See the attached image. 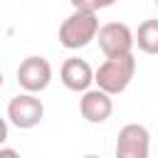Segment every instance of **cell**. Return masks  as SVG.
Here are the masks:
<instances>
[{
  "instance_id": "cell-1",
  "label": "cell",
  "mask_w": 158,
  "mask_h": 158,
  "mask_svg": "<svg viewBox=\"0 0 158 158\" xmlns=\"http://www.w3.org/2000/svg\"><path fill=\"white\" fill-rule=\"evenodd\" d=\"M133 74H136V59L131 52L118 54V57H106V62L99 64V69L94 72V84L109 91L111 96H116L128 89Z\"/></svg>"
},
{
  "instance_id": "cell-2",
  "label": "cell",
  "mask_w": 158,
  "mask_h": 158,
  "mask_svg": "<svg viewBox=\"0 0 158 158\" xmlns=\"http://www.w3.org/2000/svg\"><path fill=\"white\" fill-rule=\"evenodd\" d=\"M99 17L94 10H74L59 25V44L67 49H81L96 40Z\"/></svg>"
},
{
  "instance_id": "cell-3",
  "label": "cell",
  "mask_w": 158,
  "mask_h": 158,
  "mask_svg": "<svg viewBox=\"0 0 158 158\" xmlns=\"http://www.w3.org/2000/svg\"><path fill=\"white\" fill-rule=\"evenodd\" d=\"M7 118L15 128H22V131L35 128L44 118V104L42 99H37V94L22 91L7 101Z\"/></svg>"
},
{
  "instance_id": "cell-4",
  "label": "cell",
  "mask_w": 158,
  "mask_h": 158,
  "mask_svg": "<svg viewBox=\"0 0 158 158\" xmlns=\"http://www.w3.org/2000/svg\"><path fill=\"white\" fill-rule=\"evenodd\" d=\"M96 42H99V49L104 52V57H118V54H128L133 49L136 37H133L128 25H123V22H106V25L99 27Z\"/></svg>"
},
{
  "instance_id": "cell-5",
  "label": "cell",
  "mask_w": 158,
  "mask_h": 158,
  "mask_svg": "<svg viewBox=\"0 0 158 158\" xmlns=\"http://www.w3.org/2000/svg\"><path fill=\"white\" fill-rule=\"evenodd\" d=\"M118 158H148L151 153V133L143 123H126L116 138Z\"/></svg>"
},
{
  "instance_id": "cell-6",
  "label": "cell",
  "mask_w": 158,
  "mask_h": 158,
  "mask_svg": "<svg viewBox=\"0 0 158 158\" xmlns=\"http://www.w3.org/2000/svg\"><path fill=\"white\" fill-rule=\"evenodd\" d=\"M52 81V64L44 57H25L17 67V84L25 91L40 94Z\"/></svg>"
},
{
  "instance_id": "cell-7",
  "label": "cell",
  "mask_w": 158,
  "mask_h": 158,
  "mask_svg": "<svg viewBox=\"0 0 158 158\" xmlns=\"http://www.w3.org/2000/svg\"><path fill=\"white\" fill-rule=\"evenodd\" d=\"M79 111L89 123H104L114 114V99H111L109 91H104L99 86L96 89H86V91H81Z\"/></svg>"
},
{
  "instance_id": "cell-8",
  "label": "cell",
  "mask_w": 158,
  "mask_h": 158,
  "mask_svg": "<svg viewBox=\"0 0 158 158\" xmlns=\"http://www.w3.org/2000/svg\"><path fill=\"white\" fill-rule=\"evenodd\" d=\"M59 79L69 91H86L94 84V69L89 67L86 59L69 57V59H64V64L59 69Z\"/></svg>"
},
{
  "instance_id": "cell-9",
  "label": "cell",
  "mask_w": 158,
  "mask_h": 158,
  "mask_svg": "<svg viewBox=\"0 0 158 158\" xmlns=\"http://www.w3.org/2000/svg\"><path fill=\"white\" fill-rule=\"evenodd\" d=\"M136 44L146 54H158V20H143L133 32Z\"/></svg>"
},
{
  "instance_id": "cell-10",
  "label": "cell",
  "mask_w": 158,
  "mask_h": 158,
  "mask_svg": "<svg viewBox=\"0 0 158 158\" xmlns=\"http://www.w3.org/2000/svg\"><path fill=\"white\" fill-rule=\"evenodd\" d=\"M72 2V7L74 10H99V5H96V0H69Z\"/></svg>"
},
{
  "instance_id": "cell-11",
  "label": "cell",
  "mask_w": 158,
  "mask_h": 158,
  "mask_svg": "<svg viewBox=\"0 0 158 158\" xmlns=\"http://www.w3.org/2000/svg\"><path fill=\"white\" fill-rule=\"evenodd\" d=\"M5 141H7V121L0 116V146H2Z\"/></svg>"
},
{
  "instance_id": "cell-12",
  "label": "cell",
  "mask_w": 158,
  "mask_h": 158,
  "mask_svg": "<svg viewBox=\"0 0 158 158\" xmlns=\"http://www.w3.org/2000/svg\"><path fill=\"white\" fill-rule=\"evenodd\" d=\"M2 156H17V151H15V148H2V146H0V158H2Z\"/></svg>"
},
{
  "instance_id": "cell-13",
  "label": "cell",
  "mask_w": 158,
  "mask_h": 158,
  "mask_svg": "<svg viewBox=\"0 0 158 158\" xmlns=\"http://www.w3.org/2000/svg\"><path fill=\"white\" fill-rule=\"evenodd\" d=\"M116 0H96V5H99V10H104V7H111Z\"/></svg>"
},
{
  "instance_id": "cell-14",
  "label": "cell",
  "mask_w": 158,
  "mask_h": 158,
  "mask_svg": "<svg viewBox=\"0 0 158 158\" xmlns=\"http://www.w3.org/2000/svg\"><path fill=\"white\" fill-rule=\"evenodd\" d=\"M2 81H5V79H2V72H0V86H2Z\"/></svg>"
},
{
  "instance_id": "cell-15",
  "label": "cell",
  "mask_w": 158,
  "mask_h": 158,
  "mask_svg": "<svg viewBox=\"0 0 158 158\" xmlns=\"http://www.w3.org/2000/svg\"><path fill=\"white\" fill-rule=\"evenodd\" d=\"M156 5H158V0H156Z\"/></svg>"
}]
</instances>
